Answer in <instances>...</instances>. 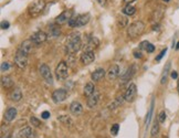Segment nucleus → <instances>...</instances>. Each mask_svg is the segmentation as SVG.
<instances>
[{
  "label": "nucleus",
  "instance_id": "b1692460",
  "mask_svg": "<svg viewBox=\"0 0 179 138\" xmlns=\"http://www.w3.org/2000/svg\"><path fill=\"white\" fill-rule=\"evenodd\" d=\"M134 73H135V67L133 65V67H129V69L123 74V76H122V82L125 83L126 81H128L129 79H132V76L134 75Z\"/></svg>",
  "mask_w": 179,
  "mask_h": 138
},
{
  "label": "nucleus",
  "instance_id": "20e7f679",
  "mask_svg": "<svg viewBox=\"0 0 179 138\" xmlns=\"http://www.w3.org/2000/svg\"><path fill=\"white\" fill-rule=\"evenodd\" d=\"M56 75L58 77V80L63 81L65 80L69 75V67L68 64H66L65 61H61L60 63L58 64V67L56 69Z\"/></svg>",
  "mask_w": 179,
  "mask_h": 138
},
{
  "label": "nucleus",
  "instance_id": "5701e85b",
  "mask_svg": "<svg viewBox=\"0 0 179 138\" xmlns=\"http://www.w3.org/2000/svg\"><path fill=\"white\" fill-rule=\"evenodd\" d=\"M124 101H125V97H124V96H122V95L117 96V97L110 104V109H115V108H117V107H119L122 104H123Z\"/></svg>",
  "mask_w": 179,
  "mask_h": 138
},
{
  "label": "nucleus",
  "instance_id": "09e8293b",
  "mask_svg": "<svg viewBox=\"0 0 179 138\" xmlns=\"http://www.w3.org/2000/svg\"><path fill=\"white\" fill-rule=\"evenodd\" d=\"M7 138H15V137H13V136H8Z\"/></svg>",
  "mask_w": 179,
  "mask_h": 138
},
{
  "label": "nucleus",
  "instance_id": "f257e3e1",
  "mask_svg": "<svg viewBox=\"0 0 179 138\" xmlns=\"http://www.w3.org/2000/svg\"><path fill=\"white\" fill-rule=\"evenodd\" d=\"M82 47V40H81V34L79 32H73L69 35L65 42V50L68 53L74 54L77 53V51H80Z\"/></svg>",
  "mask_w": 179,
  "mask_h": 138
},
{
  "label": "nucleus",
  "instance_id": "f8f14e48",
  "mask_svg": "<svg viewBox=\"0 0 179 138\" xmlns=\"http://www.w3.org/2000/svg\"><path fill=\"white\" fill-rule=\"evenodd\" d=\"M32 48H33V42H32L31 39H29V40L23 41V42L20 44V47H19L18 50L22 51V52L26 53L27 55H29V53L32 51Z\"/></svg>",
  "mask_w": 179,
  "mask_h": 138
},
{
  "label": "nucleus",
  "instance_id": "79ce46f5",
  "mask_svg": "<svg viewBox=\"0 0 179 138\" xmlns=\"http://www.w3.org/2000/svg\"><path fill=\"white\" fill-rule=\"evenodd\" d=\"M98 1V3L100 6H102V7H106V5H107V0H96Z\"/></svg>",
  "mask_w": 179,
  "mask_h": 138
},
{
  "label": "nucleus",
  "instance_id": "9b49d317",
  "mask_svg": "<svg viewBox=\"0 0 179 138\" xmlns=\"http://www.w3.org/2000/svg\"><path fill=\"white\" fill-rule=\"evenodd\" d=\"M95 60V54L92 50H84L81 55V61L83 64H91Z\"/></svg>",
  "mask_w": 179,
  "mask_h": 138
},
{
  "label": "nucleus",
  "instance_id": "a19ab883",
  "mask_svg": "<svg viewBox=\"0 0 179 138\" xmlns=\"http://www.w3.org/2000/svg\"><path fill=\"white\" fill-rule=\"evenodd\" d=\"M50 112H48V111H44L42 112V114H41V117H42L43 120H48L49 117H50Z\"/></svg>",
  "mask_w": 179,
  "mask_h": 138
},
{
  "label": "nucleus",
  "instance_id": "3c124183",
  "mask_svg": "<svg viewBox=\"0 0 179 138\" xmlns=\"http://www.w3.org/2000/svg\"><path fill=\"white\" fill-rule=\"evenodd\" d=\"M163 138H167V137H165V136H164V137H163Z\"/></svg>",
  "mask_w": 179,
  "mask_h": 138
},
{
  "label": "nucleus",
  "instance_id": "49530a36",
  "mask_svg": "<svg viewBox=\"0 0 179 138\" xmlns=\"http://www.w3.org/2000/svg\"><path fill=\"white\" fill-rule=\"evenodd\" d=\"M176 50H179V42L177 43V45H176Z\"/></svg>",
  "mask_w": 179,
  "mask_h": 138
},
{
  "label": "nucleus",
  "instance_id": "0eeeda50",
  "mask_svg": "<svg viewBox=\"0 0 179 138\" xmlns=\"http://www.w3.org/2000/svg\"><path fill=\"white\" fill-rule=\"evenodd\" d=\"M66 97H68V92L64 88H59V90H56L52 93V101L56 104L65 101Z\"/></svg>",
  "mask_w": 179,
  "mask_h": 138
},
{
  "label": "nucleus",
  "instance_id": "4468645a",
  "mask_svg": "<svg viewBox=\"0 0 179 138\" xmlns=\"http://www.w3.org/2000/svg\"><path fill=\"white\" fill-rule=\"evenodd\" d=\"M35 134L31 129V127H23L19 130V138H34Z\"/></svg>",
  "mask_w": 179,
  "mask_h": 138
},
{
  "label": "nucleus",
  "instance_id": "a211bd4d",
  "mask_svg": "<svg viewBox=\"0 0 179 138\" xmlns=\"http://www.w3.org/2000/svg\"><path fill=\"white\" fill-rule=\"evenodd\" d=\"M17 116V109L15 107H9L5 113V120L7 122H12Z\"/></svg>",
  "mask_w": 179,
  "mask_h": 138
},
{
  "label": "nucleus",
  "instance_id": "c9c22d12",
  "mask_svg": "<svg viewBox=\"0 0 179 138\" xmlns=\"http://www.w3.org/2000/svg\"><path fill=\"white\" fill-rule=\"evenodd\" d=\"M119 24L121 27H126L127 26V18H125L124 16L119 17Z\"/></svg>",
  "mask_w": 179,
  "mask_h": 138
},
{
  "label": "nucleus",
  "instance_id": "f704fd0d",
  "mask_svg": "<svg viewBox=\"0 0 179 138\" xmlns=\"http://www.w3.org/2000/svg\"><path fill=\"white\" fill-rule=\"evenodd\" d=\"M166 117H167V115H166V113H165V111H161L160 113H159V115H158V122L161 123V124L165 123Z\"/></svg>",
  "mask_w": 179,
  "mask_h": 138
},
{
  "label": "nucleus",
  "instance_id": "c03bdc74",
  "mask_svg": "<svg viewBox=\"0 0 179 138\" xmlns=\"http://www.w3.org/2000/svg\"><path fill=\"white\" fill-rule=\"evenodd\" d=\"M134 56H135V58H142V54H140V52H134Z\"/></svg>",
  "mask_w": 179,
  "mask_h": 138
},
{
  "label": "nucleus",
  "instance_id": "a878e982",
  "mask_svg": "<svg viewBox=\"0 0 179 138\" xmlns=\"http://www.w3.org/2000/svg\"><path fill=\"white\" fill-rule=\"evenodd\" d=\"M169 70H170V63H167L165 69L163 71V74H161V77H160V84H166L167 82V79H168V74H169Z\"/></svg>",
  "mask_w": 179,
  "mask_h": 138
},
{
  "label": "nucleus",
  "instance_id": "f03ea898",
  "mask_svg": "<svg viewBox=\"0 0 179 138\" xmlns=\"http://www.w3.org/2000/svg\"><path fill=\"white\" fill-rule=\"evenodd\" d=\"M144 30H145V23L138 20V21H135L132 24H129L128 29H127V34H128L129 38L135 39V38L140 37Z\"/></svg>",
  "mask_w": 179,
  "mask_h": 138
},
{
  "label": "nucleus",
  "instance_id": "ea45409f",
  "mask_svg": "<svg viewBox=\"0 0 179 138\" xmlns=\"http://www.w3.org/2000/svg\"><path fill=\"white\" fill-rule=\"evenodd\" d=\"M9 27H10V23H9L8 21H2L1 22V29L7 30V29H9Z\"/></svg>",
  "mask_w": 179,
  "mask_h": 138
},
{
  "label": "nucleus",
  "instance_id": "f3484780",
  "mask_svg": "<svg viewBox=\"0 0 179 138\" xmlns=\"http://www.w3.org/2000/svg\"><path fill=\"white\" fill-rule=\"evenodd\" d=\"M90 21V14H80L77 17V27H84L85 24H87Z\"/></svg>",
  "mask_w": 179,
  "mask_h": 138
},
{
  "label": "nucleus",
  "instance_id": "ddd939ff",
  "mask_svg": "<svg viewBox=\"0 0 179 138\" xmlns=\"http://www.w3.org/2000/svg\"><path fill=\"white\" fill-rule=\"evenodd\" d=\"M119 75V65L114 64V65H112V67L108 69V72H107L108 80H111V81L116 80Z\"/></svg>",
  "mask_w": 179,
  "mask_h": 138
},
{
  "label": "nucleus",
  "instance_id": "58836bf2",
  "mask_svg": "<svg viewBox=\"0 0 179 138\" xmlns=\"http://www.w3.org/2000/svg\"><path fill=\"white\" fill-rule=\"evenodd\" d=\"M166 52H167V49H164L163 51H161L160 53H159V55H157V58H156V62H159L163 59V56L166 54Z\"/></svg>",
  "mask_w": 179,
  "mask_h": 138
},
{
  "label": "nucleus",
  "instance_id": "aec40b11",
  "mask_svg": "<svg viewBox=\"0 0 179 138\" xmlns=\"http://www.w3.org/2000/svg\"><path fill=\"white\" fill-rule=\"evenodd\" d=\"M98 44H100V41H98V38L91 37L86 43V48H85V50H92L93 51V49L98 48Z\"/></svg>",
  "mask_w": 179,
  "mask_h": 138
},
{
  "label": "nucleus",
  "instance_id": "4c0bfd02",
  "mask_svg": "<svg viewBox=\"0 0 179 138\" xmlns=\"http://www.w3.org/2000/svg\"><path fill=\"white\" fill-rule=\"evenodd\" d=\"M9 69H10V64H9V62H2V63H1V72L8 71Z\"/></svg>",
  "mask_w": 179,
  "mask_h": 138
},
{
  "label": "nucleus",
  "instance_id": "4be33fe9",
  "mask_svg": "<svg viewBox=\"0 0 179 138\" xmlns=\"http://www.w3.org/2000/svg\"><path fill=\"white\" fill-rule=\"evenodd\" d=\"M61 34V29L60 27L56 26V24H51L50 27H49V35L53 38H58L60 37Z\"/></svg>",
  "mask_w": 179,
  "mask_h": 138
},
{
  "label": "nucleus",
  "instance_id": "bb28decb",
  "mask_svg": "<svg viewBox=\"0 0 179 138\" xmlns=\"http://www.w3.org/2000/svg\"><path fill=\"white\" fill-rule=\"evenodd\" d=\"M1 85L3 88H10L13 86V81L11 80L10 76H2L1 79Z\"/></svg>",
  "mask_w": 179,
  "mask_h": 138
},
{
  "label": "nucleus",
  "instance_id": "c756f323",
  "mask_svg": "<svg viewBox=\"0 0 179 138\" xmlns=\"http://www.w3.org/2000/svg\"><path fill=\"white\" fill-rule=\"evenodd\" d=\"M163 17H164V9H163V8H158V9H156V11H155V12H154V16H153L154 21H156V22L160 21Z\"/></svg>",
  "mask_w": 179,
  "mask_h": 138
},
{
  "label": "nucleus",
  "instance_id": "6e6552de",
  "mask_svg": "<svg viewBox=\"0 0 179 138\" xmlns=\"http://www.w3.org/2000/svg\"><path fill=\"white\" fill-rule=\"evenodd\" d=\"M30 39H31L32 42H33L34 44H41V43L47 41L48 35H47V33L43 31H37V32H34V33H32Z\"/></svg>",
  "mask_w": 179,
  "mask_h": 138
},
{
  "label": "nucleus",
  "instance_id": "2f4dec72",
  "mask_svg": "<svg viewBox=\"0 0 179 138\" xmlns=\"http://www.w3.org/2000/svg\"><path fill=\"white\" fill-rule=\"evenodd\" d=\"M135 12H136V8L131 5H127L126 7L123 9V14H125L126 16H133Z\"/></svg>",
  "mask_w": 179,
  "mask_h": 138
},
{
  "label": "nucleus",
  "instance_id": "9d476101",
  "mask_svg": "<svg viewBox=\"0 0 179 138\" xmlns=\"http://www.w3.org/2000/svg\"><path fill=\"white\" fill-rule=\"evenodd\" d=\"M136 93H137V88H136V85L134 83L129 85L128 87H127L126 92L124 94V97H125V101L127 102H133L135 99V96H136Z\"/></svg>",
  "mask_w": 179,
  "mask_h": 138
},
{
  "label": "nucleus",
  "instance_id": "c85d7f7f",
  "mask_svg": "<svg viewBox=\"0 0 179 138\" xmlns=\"http://www.w3.org/2000/svg\"><path fill=\"white\" fill-rule=\"evenodd\" d=\"M58 120L62 123V124H64L65 126H69V127H71L72 124H73V120L68 115H61V116L58 117Z\"/></svg>",
  "mask_w": 179,
  "mask_h": 138
},
{
  "label": "nucleus",
  "instance_id": "39448f33",
  "mask_svg": "<svg viewBox=\"0 0 179 138\" xmlns=\"http://www.w3.org/2000/svg\"><path fill=\"white\" fill-rule=\"evenodd\" d=\"M15 63L19 69H24L28 64V55L23 53L22 51L18 50L17 51L16 55H15Z\"/></svg>",
  "mask_w": 179,
  "mask_h": 138
},
{
  "label": "nucleus",
  "instance_id": "cd10ccee",
  "mask_svg": "<svg viewBox=\"0 0 179 138\" xmlns=\"http://www.w3.org/2000/svg\"><path fill=\"white\" fill-rule=\"evenodd\" d=\"M140 49L146 50L147 51V53H152V52L155 51V47H154L152 43L148 42V41H143V42L140 43Z\"/></svg>",
  "mask_w": 179,
  "mask_h": 138
},
{
  "label": "nucleus",
  "instance_id": "412c9836",
  "mask_svg": "<svg viewBox=\"0 0 179 138\" xmlns=\"http://www.w3.org/2000/svg\"><path fill=\"white\" fill-rule=\"evenodd\" d=\"M10 99L13 102H19L20 99L22 98V93H21V90L18 87L13 88V91L10 93Z\"/></svg>",
  "mask_w": 179,
  "mask_h": 138
},
{
  "label": "nucleus",
  "instance_id": "6ab92c4d",
  "mask_svg": "<svg viewBox=\"0 0 179 138\" xmlns=\"http://www.w3.org/2000/svg\"><path fill=\"white\" fill-rule=\"evenodd\" d=\"M104 76H105V70L104 69L95 70V71L92 73V75H91V77H92V80L94 81V82H98V81L102 80Z\"/></svg>",
  "mask_w": 179,
  "mask_h": 138
},
{
  "label": "nucleus",
  "instance_id": "37998d69",
  "mask_svg": "<svg viewBox=\"0 0 179 138\" xmlns=\"http://www.w3.org/2000/svg\"><path fill=\"white\" fill-rule=\"evenodd\" d=\"M171 77H173L174 80H177V79H178V73H177L176 71H173L171 72Z\"/></svg>",
  "mask_w": 179,
  "mask_h": 138
},
{
  "label": "nucleus",
  "instance_id": "dca6fc26",
  "mask_svg": "<svg viewBox=\"0 0 179 138\" xmlns=\"http://www.w3.org/2000/svg\"><path fill=\"white\" fill-rule=\"evenodd\" d=\"M70 111L73 115H80L83 112V106L80 102H72L71 105H70Z\"/></svg>",
  "mask_w": 179,
  "mask_h": 138
},
{
  "label": "nucleus",
  "instance_id": "393cba45",
  "mask_svg": "<svg viewBox=\"0 0 179 138\" xmlns=\"http://www.w3.org/2000/svg\"><path fill=\"white\" fill-rule=\"evenodd\" d=\"M95 92H96V91H95V86L92 82L87 83V84L84 86V95L87 96V97L91 96L92 94H94Z\"/></svg>",
  "mask_w": 179,
  "mask_h": 138
},
{
  "label": "nucleus",
  "instance_id": "a18cd8bd",
  "mask_svg": "<svg viewBox=\"0 0 179 138\" xmlns=\"http://www.w3.org/2000/svg\"><path fill=\"white\" fill-rule=\"evenodd\" d=\"M124 1H125L126 3H131V2H133L134 0H124Z\"/></svg>",
  "mask_w": 179,
  "mask_h": 138
},
{
  "label": "nucleus",
  "instance_id": "423d86ee",
  "mask_svg": "<svg viewBox=\"0 0 179 138\" xmlns=\"http://www.w3.org/2000/svg\"><path fill=\"white\" fill-rule=\"evenodd\" d=\"M40 71V74L41 76L44 79V81L48 83V84L52 85L53 84V77H52V73H51V70L50 67H48L47 64H42L39 69Z\"/></svg>",
  "mask_w": 179,
  "mask_h": 138
},
{
  "label": "nucleus",
  "instance_id": "7ed1b4c3",
  "mask_svg": "<svg viewBox=\"0 0 179 138\" xmlns=\"http://www.w3.org/2000/svg\"><path fill=\"white\" fill-rule=\"evenodd\" d=\"M45 8V1L44 0H37V1H33L31 5L28 7V14L32 18H35V17L40 16L41 12L44 10Z\"/></svg>",
  "mask_w": 179,
  "mask_h": 138
},
{
  "label": "nucleus",
  "instance_id": "473e14b6",
  "mask_svg": "<svg viewBox=\"0 0 179 138\" xmlns=\"http://www.w3.org/2000/svg\"><path fill=\"white\" fill-rule=\"evenodd\" d=\"M158 123H159L158 120L154 123L153 128H152V132H150V135H152V137H155V136L158 135V132H159V124H158Z\"/></svg>",
  "mask_w": 179,
  "mask_h": 138
},
{
  "label": "nucleus",
  "instance_id": "7c9ffc66",
  "mask_svg": "<svg viewBox=\"0 0 179 138\" xmlns=\"http://www.w3.org/2000/svg\"><path fill=\"white\" fill-rule=\"evenodd\" d=\"M153 111H154V101H152V105L149 107V111L147 113V116H146V120H145V126H146V129L148 128L150 124V120H152V115H153Z\"/></svg>",
  "mask_w": 179,
  "mask_h": 138
},
{
  "label": "nucleus",
  "instance_id": "8fccbe9b",
  "mask_svg": "<svg viewBox=\"0 0 179 138\" xmlns=\"http://www.w3.org/2000/svg\"><path fill=\"white\" fill-rule=\"evenodd\" d=\"M178 94H179V81H178Z\"/></svg>",
  "mask_w": 179,
  "mask_h": 138
},
{
  "label": "nucleus",
  "instance_id": "de8ad7c7",
  "mask_svg": "<svg viewBox=\"0 0 179 138\" xmlns=\"http://www.w3.org/2000/svg\"><path fill=\"white\" fill-rule=\"evenodd\" d=\"M164 2H169V1H170V0H163Z\"/></svg>",
  "mask_w": 179,
  "mask_h": 138
},
{
  "label": "nucleus",
  "instance_id": "2eb2a0df",
  "mask_svg": "<svg viewBox=\"0 0 179 138\" xmlns=\"http://www.w3.org/2000/svg\"><path fill=\"white\" fill-rule=\"evenodd\" d=\"M100 93H98V92H95L94 94H92L91 96H89V98H87V106L90 107V108H93V107H95L96 105H98V101H100Z\"/></svg>",
  "mask_w": 179,
  "mask_h": 138
},
{
  "label": "nucleus",
  "instance_id": "e433bc0d",
  "mask_svg": "<svg viewBox=\"0 0 179 138\" xmlns=\"http://www.w3.org/2000/svg\"><path fill=\"white\" fill-rule=\"evenodd\" d=\"M119 124H114L113 126H112V128H111L112 135H114V136L117 135V133H119Z\"/></svg>",
  "mask_w": 179,
  "mask_h": 138
},
{
  "label": "nucleus",
  "instance_id": "1a4fd4ad",
  "mask_svg": "<svg viewBox=\"0 0 179 138\" xmlns=\"http://www.w3.org/2000/svg\"><path fill=\"white\" fill-rule=\"evenodd\" d=\"M72 14H73V10H65L63 11L62 14H60L56 19V22L58 24H64L66 22L70 21V19L72 18Z\"/></svg>",
  "mask_w": 179,
  "mask_h": 138
},
{
  "label": "nucleus",
  "instance_id": "72a5a7b5",
  "mask_svg": "<svg viewBox=\"0 0 179 138\" xmlns=\"http://www.w3.org/2000/svg\"><path fill=\"white\" fill-rule=\"evenodd\" d=\"M30 123H31L32 126H34V127H40V126H41V122L38 120L37 117H34V116H32L31 118H30Z\"/></svg>",
  "mask_w": 179,
  "mask_h": 138
}]
</instances>
